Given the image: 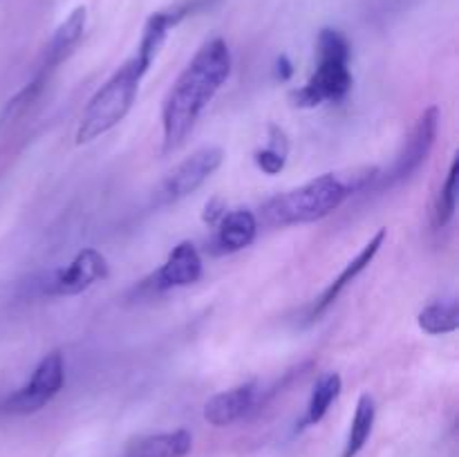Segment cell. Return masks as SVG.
Instances as JSON below:
<instances>
[{
    "label": "cell",
    "mask_w": 459,
    "mask_h": 457,
    "mask_svg": "<svg viewBox=\"0 0 459 457\" xmlns=\"http://www.w3.org/2000/svg\"><path fill=\"white\" fill-rule=\"evenodd\" d=\"M179 22L173 9L169 12H155L143 25L142 40L137 45V52L90 97L88 106L83 108L79 128H76L74 142L79 146L94 142L101 134L110 133L115 125L128 116L133 110L134 99L139 94L143 76L151 70L152 61L157 58L160 49L164 47L166 36Z\"/></svg>",
    "instance_id": "obj_1"
},
{
    "label": "cell",
    "mask_w": 459,
    "mask_h": 457,
    "mask_svg": "<svg viewBox=\"0 0 459 457\" xmlns=\"http://www.w3.org/2000/svg\"><path fill=\"white\" fill-rule=\"evenodd\" d=\"M231 49L222 39H211L188 61L161 103L164 152L186 142L204 108L231 76Z\"/></svg>",
    "instance_id": "obj_2"
},
{
    "label": "cell",
    "mask_w": 459,
    "mask_h": 457,
    "mask_svg": "<svg viewBox=\"0 0 459 457\" xmlns=\"http://www.w3.org/2000/svg\"><path fill=\"white\" fill-rule=\"evenodd\" d=\"M352 191L354 184L345 182L339 175H318L312 182L264 202L263 220L269 227H294V224L316 222L339 209Z\"/></svg>",
    "instance_id": "obj_3"
},
{
    "label": "cell",
    "mask_w": 459,
    "mask_h": 457,
    "mask_svg": "<svg viewBox=\"0 0 459 457\" xmlns=\"http://www.w3.org/2000/svg\"><path fill=\"white\" fill-rule=\"evenodd\" d=\"M318 67L312 79L300 90L291 92V101L299 108H316L325 101H343L352 90V72H350L348 39L339 30L325 27L318 34Z\"/></svg>",
    "instance_id": "obj_4"
},
{
    "label": "cell",
    "mask_w": 459,
    "mask_h": 457,
    "mask_svg": "<svg viewBox=\"0 0 459 457\" xmlns=\"http://www.w3.org/2000/svg\"><path fill=\"white\" fill-rule=\"evenodd\" d=\"M63 385H65V358L56 349L40 358V363L31 372V379L0 403V412L34 415L61 392Z\"/></svg>",
    "instance_id": "obj_5"
},
{
    "label": "cell",
    "mask_w": 459,
    "mask_h": 457,
    "mask_svg": "<svg viewBox=\"0 0 459 457\" xmlns=\"http://www.w3.org/2000/svg\"><path fill=\"white\" fill-rule=\"evenodd\" d=\"M224 152L218 146H204L200 151L191 152L184 161H179L157 186L155 202L160 206L175 204V202L184 200L191 193H195L215 170L222 166Z\"/></svg>",
    "instance_id": "obj_6"
},
{
    "label": "cell",
    "mask_w": 459,
    "mask_h": 457,
    "mask_svg": "<svg viewBox=\"0 0 459 457\" xmlns=\"http://www.w3.org/2000/svg\"><path fill=\"white\" fill-rule=\"evenodd\" d=\"M439 128V108L429 106L420 116H417L415 125H412L411 134L403 142V148L399 151L397 160L393 161L390 170L385 173L384 184L385 186H394V184L403 182L411 175H415L421 168L426 160H429L430 151L435 146Z\"/></svg>",
    "instance_id": "obj_7"
},
{
    "label": "cell",
    "mask_w": 459,
    "mask_h": 457,
    "mask_svg": "<svg viewBox=\"0 0 459 457\" xmlns=\"http://www.w3.org/2000/svg\"><path fill=\"white\" fill-rule=\"evenodd\" d=\"M103 278H108L106 255L88 246V249H81L67 267L49 273L45 291L49 296H76Z\"/></svg>",
    "instance_id": "obj_8"
},
{
    "label": "cell",
    "mask_w": 459,
    "mask_h": 457,
    "mask_svg": "<svg viewBox=\"0 0 459 457\" xmlns=\"http://www.w3.org/2000/svg\"><path fill=\"white\" fill-rule=\"evenodd\" d=\"M202 278V258L200 251L195 249L193 242H179L169 254L166 263L152 273L148 280H143V287L151 291H169L178 287H188Z\"/></svg>",
    "instance_id": "obj_9"
},
{
    "label": "cell",
    "mask_w": 459,
    "mask_h": 457,
    "mask_svg": "<svg viewBox=\"0 0 459 457\" xmlns=\"http://www.w3.org/2000/svg\"><path fill=\"white\" fill-rule=\"evenodd\" d=\"M85 25H88V9H85V4H79V7L72 9L70 16L56 27L52 39L48 40L43 52V61H40L36 76L49 79V74L74 54V49L79 47V43L83 40Z\"/></svg>",
    "instance_id": "obj_10"
},
{
    "label": "cell",
    "mask_w": 459,
    "mask_h": 457,
    "mask_svg": "<svg viewBox=\"0 0 459 457\" xmlns=\"http://www.w3.org/2000/svg\"><path fill=\"white\" fill-rule=\"evenodd\" d=\"M255 392H258L255 384L249 381V384H240L236 388L213 394L204 403V419L211 426H218V428L236 424L238 419H242L254 408Z\"/></svg>",
    "instance_id": "obj_11"
},
{
    "label": "cell",
    "mask_w": 459,
    "mask_h": 457,
    "mask_svg": "<svg viewBox=\"0 0 459 457\" xmlns=\"http://www.w3.org/2000/svg\"><path fill=\"white\" fill-rule=\"evenodd\" d=\"M385 236H388V233H385V228H379V231H377L375 236L370 237V242H368V245L363 246L361 251H359L357 258L350 260V263L345 264V269L339 273V278H336V280H332L330 285H327V289L323 291L321 296H318V300H316V303H314L312 314H309V318L321 316V314L325 312L327 307H332V305L336 303V298H339V296L343 294L345 287H348L352 280H357L359 273L366 272L368 264H370L372 260L377 258V254H379V249H381V246H384Z\"/></svg>",
    "instance_id": "obj_12"
},
{
    "label": "cell",
    "mask_w": 459,
    "mask_h": 457,
    "mask_svg": "<svg viewBox=\"0 0 459 457\" xmlns=\"http://www.w3.org/2000/svg\"><path fill=\"white\" fill-rule=\"evenodd\" d=\"M258 233V220L251 211L238 209L231 213H224L218 222V233H215V254H236L249 246Z\"/></svg>",
    "instance_id": "obj_13"
},
{
    "label": "cell",
    "mask_w": 459,
    "mask_h": 457,
    "mask_svg": "<svg viewBox=\"0 0 459 457\" xmlns=\"http://www.w3.org/2000/svg\"><path fill=\"white\" fill-rule=\"evenodd\" d=\"M193 448V435L179 428L173 433L148 435L130 444L128 457H186Z\"/></svg>",
    "instance_id": "obj_14"
},
{
    "label": "cell",
    "mask_w": 459,
    "mask_h": 457,
    "mask_svg": "<svg viewBox=\"0 0 459 457\" xmlns=\"http://www.w3.org/2000/svg\"><path fill=\"white\" fill-rule=\"evenodd\" d=\"M341 388H343V379H341L339 372H327L321 379L316 381L312 390V397H309L307 410H305L303 421H300L299 428H307V426H316L325 419V415L330 412L332 403L339 399Z\"/></svg>",
    "instance_id": "obj_15"
},
{
    "label": "cell",
    "mask_w": 459,
    "mask_h": 457,
    "mask_svg": "<svg viewBox=\"0 0 459 457\" xmlns=\"http://www.w3.org/2000/svg\"><path fill=\"white\" fill-rule=\"evenodd\" d=\"M377 419V403L372 394L363 392L357 401V410H354L352 426H350L348 442H345L343 455L341 457H357L363 451V446L370 439L372 428H375Z\"/></svg>",
    "instance_id": "obj_16"
},
{
    "label": "cell",
    "mask_w": 459,
    "mask_h": 457,
    "mask_svg": "<svg viewBox=\"0 0 459 457\" xmlns=\"http://www.w3.org/2000/svg\"><path fill=\"white\" fill-rule=\"evenodd\" d=\"M421 330L426 334H451L459 327V305L457 300H439V303H430L429 307H424L417 316Z\"/></svg>",
    "instance_id": "obj_17"
},
{
    "label": "cell",
    "mask_w": 459,
    "mask_h": 457,
    "mask_svg": "<svg viewBox=\"0 0 459 457\" xmlns=\"http://www.w3.org/2000/svg\"><path fill=\"white\" fill-rule=\"evenodd\" d=\"M457 173H459V160L455 157L448 170L446 179H444L442 188L437 191L433 202V211H430V220H433L435 228H446L455 218L457 209Z\"/></svg>",
    "instance_id": "obj_18"
},
{
    "label": "cell",
    "mask_w": 459,
    "mask_h": 457,
    "mask_svg": "<svg viewBox=\"0 0 459 457\" xmlns=\"http://www.w3.org/2000/svg\"><path fill=\"white\" fill-rule=\"evenodd\" d=\"M287 155H290V139H287L285 130L278 125H269V146L263 151H255L254 161L263 173L278 175L285 168Z\"/></svg>",
    "instance_id": "obj_19"
},
{
    "label": "cell",
    "mask_w": 459,
    "mask_h": 457,
    "mask_svg": "<svg viewBox=\"0 0 459 457\" xmlns=\"http://www.w3.org/2000/svg\"><path fill=\"white\" fill-rule=\"evenodd\" d=\"M45 83H48V79H43V76H34V79H31L30 83L16 94V97L9 99L3 115H0V124H9V121H13L16 116H21L27 108H31V103H34L36 99H39V94L43 92Z\"/></svg>",
    "instance_id": "obj_20"
},
{
    "label": "cell",
    "mask_w": 459,
    "mask_h": 457,
    "mask_svg": "<svg viewBox=\"0 0 459 457\" xmlns=\"http://www.w3.org/2000/svg\"><path fill=\"white\" fill-rule=\"evenodd\" d=\"M227 213V209H224L222 200H211L209 204L204 206V213H202V220L209 224H218L220 220H222V215Z\"/></svg>",
    "instance_id": "obj_21"
},
{
    "label": "cell",
    "mask_w": 459,
    "mask_h": 457,
    "mask_svg": "<svg viewBox=\"0 0 459 457\" xmlns=\"http://www.w3.org/2000/svg\"><path fill=\"white\" fill-rule=\"evenodd\" d=\"M291 74H294V67H291L290 58H287V56L278 58V61H276V76H278V79L290 81Z\"/></svg>",
    "instance_id": "obj_22"
}]
</instances>
